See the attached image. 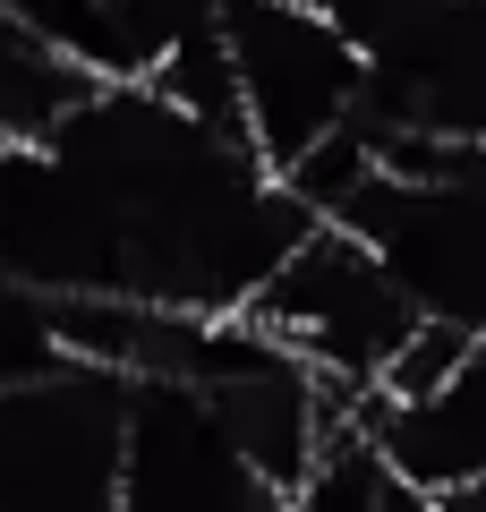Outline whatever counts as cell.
<instances>
[{
	"label": "cell",
	"mask_w": 486,
	"mask_h": 512,
	"mask_svg": "<svg viewBox=\"0 0 486 512\" xmlns=\"http://www.w3.org/2000/svg\"><path fill=\"white\" fill-rule=\"evenodd\" d=\"M333 222H342L350 239H367V256L401 282V299H410V308L478 325V299H486L478 171H435V180L376 171V180H367Z\"/></svg>",
	"instance_id": "3957f363"
},
{
	"label": "cell",
	"mask_w": 486,
	"mask_h": 512,
	"mask_svg": "<svg viewBox=\"0 0 486 512\" xmlns=\"http://www.w3.org/2000/svg\"><path fill=\"white\" fill-rule=\"evenodd\" d=\"M239 316H256L273 342H290L316 376L342 384V393H367L376 367L393 359V342L410 333V316H427V308L401 299V282L367 256V239H350L342 222H307L273 256V274L248 291Z\"/></svg>",
	"instance_id": "7a4b0ae2"
},
{
	"label": "cell",
	"mask_w": 486,
	"mask_h": 512,
	"mask_svg": "<svg viewBox=\"0 0 486 512\" xmlns=\"http://www.w3.org/2000/svg\"><path fill=\"white\" fill-rule=\"evenodd\" d=\"M350 419L376 436V453L393 461V478L418 495V512H478V478H486V367L461 359L444 384L418 393H359Z\"/></svg>",
	"instance_id": "277c9868"
},
{
	"label": "cell",
	"mask_w": 486,
	"mask_h": 512,
	"mask_svg": "<svg viewBox=\"0 0 486 512\" xmlns=\"http://www.w3.org/2000/svg\"><path fill=\"white\" fill-rule=\"evenodd\" d=\"M214 35L231 52L239 128L265 171H282L333 120H350L367 86V43L324 0H214Z\"/></svg>",
	"instance_id": "6da1fadb"
}]
</instances>
